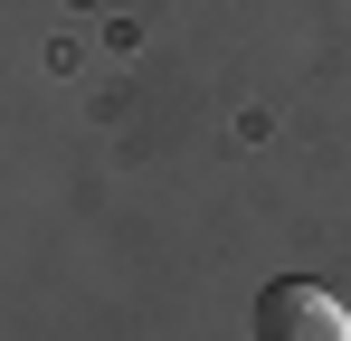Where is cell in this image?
<instances>
[{
    "mask_svg": "<svg viewBox=\"0 0 351 341\" xmlns=\"http://www.w3.org/2000/svg\"><path fill=\"white\" fill-rule=\"evenodd\" d=\"M256 341H351V313L323 294V284L285 275V284L256 294Z\"/></svg>",
    "mask_w": 351,
    "mask_h": 341,
    "instance_id": "1",
    "label": "cell"
}]
</instances>
